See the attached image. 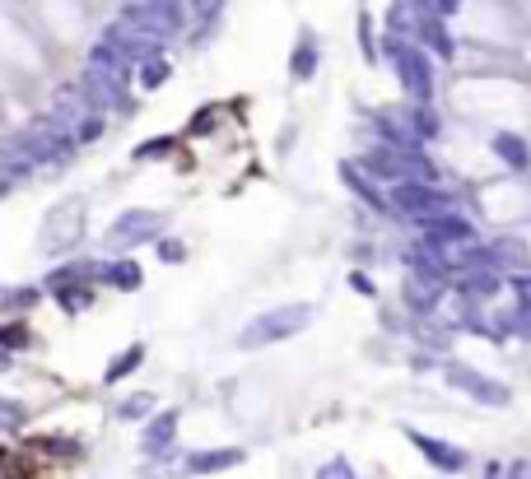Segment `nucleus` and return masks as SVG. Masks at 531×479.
<instances>
[{
    "label": "nucleus",
    "mask_w": 531,
    "mask_h": 479,
    "mask_svg": "<svg viewBox=\"0 0 531 479\" xmlns=\"http://www.w3.org/2000/svg\"><path fill=\"white\" fill-rule=\"evenodd\" d=\"M14 182H19V177H14L10 168H5V163H0V196H10V187H14Z\"/></svg>",
    "instance_id": "obj_32"
},
{
    "label": "nucleus",
    "mask_w": 531,
    "mask_h": 479,
    "mask_svg": "<svg viewBox=\"0 0 531 479\" xmlns=\"http://www.w3.org/2000/svg\"><path fill=\"white\" fill-rule=\"evenodd\" d=\"M238 461H243V452H238V447H224V452L187 456V470H191V475H215V470H229V466H238Z\"/></svg>",
    "instance_id": "obj_16"
},
{
    "label": "nucleus",
    "mask_w": 531,
    "mask_h": 479,
    "mask_svg": "<svg viewBox=\"0 0 531 479\" xmlns=\"http://www.w3.org/2000/svg\"><path fill=\"white\" fill-rule=\"evenodd\" d=\"M98 280H108L112 289H140V266L136 261H112V266H103Z\"/></svg>",
    "instance_id": "obj_19"
},
{
    "label": "nucleus",
    "mask_w": 531,
    "mask_h": 479,
    "mask_svg": "<svg viewBox=\"0 0 531 479\" xmlns=\"http://www.w3.org/2000/svg\"><path fill=\"white\" fill-rule=\"evenodd\" d=\"M173 438H177V410H168L145 428V456H164L173 447Z\"/></svg>",
    "instance_id": "obj_14"
},
{
    "label": "nucleus",
    "mask_w": 531,
    "mask_h": 479,
    "mask_svg": "<svg viewBox=\"0 0 531 479\" xmlns=\"http://www.w3.org/2000/svg\"><path fill=\"white\" fill-rule=\"evenodd\" d=\"M308 321H313V303L271 307V312H261L257 321H247L243 335H238V345H243V349H266V345H275V340H289V335H299Z\"/></svg>",
    "instance_id": "obj_1"
},
{
    "label": "nucleus",
    "mask_w": 531,
    "mask_h": 479,
    "mask_svg": "<svg viewBox=\"0 0 531 479\" xmlns=\"http://www.w3.org/2000/svg\"><path fill=\"white\" fill-rule=\"evenodd\" d=\"M448 382L457 386V391H466L471 400H480V405H508V386L490 382L485 373H476V368H466V363H448Z\"/></svg>",
    "instance_id": "obj_7"
},
{
    "label": "nucleus",
    "mask_w": 531,
    "mask_h": 479,
    "mask_svg": "<svg viewBox=\"0 0 531 479\" xmlns=\"http://www.w3.org/2000/svg\"><path fill=\"white\" fill-rule=\"evenodd\" d=\"M150 405H154L150 396H131V400H122V405H117V414H122V419H145V414H150Z\"/></svg>",
    "instance_id": "obj_25"
},
{
    "label": "nucleus",
    "mask_w": 531,
    "mask_h": 479,
    "mask_svg": "<svg viewBox=\"0 0 531 479\" xmlns=\"http://www.w3.org/2000/svg\"><path fill=\"white\" fill-rule=\"evenodd\" d=\"M159 224H164V219H159L154 210H126L122 219L108 228V242L122 252V247H136V242L154 238V233H159Z\"/></svg>",
    "instance_id": "obj_9"
},
{
    "label": "nucleus",
    "mask_w": 531,
    "mask_h": 479,
    "mask_svg": "<svg viewBox=\"0 0 531 479\" xmlns=\"http://www.w3.org/2000/svg\"><path fill=\"white\" fill-rule=\"evenodd\" d=\"M410 442L424 452V461H429V466L448 470V475L466 470V452H462V447H452V442H443V438H429V433H410Z\"/></svg>",
    "instance_id": "obj_12"
},
{
    "label": "nucleus",
    "mask_w": 531,
    "mask_h": 479,
    "mask_svg": "<svg viewBox=\"0 0 531 479\" xmlns=\"http://www.w3.org/2000/svg\"><path fill=\"white\" fill-rule=\"evenodd\" d=\"M341 177H345V187H354V191H359V196H364L368 205H373V210H387V200H382V191L373 187V182H368V177L359 173L354 163H341Z\"/></svg>",
    "instance_id": "obj_18"
},
{
    "label": "nucleus",
    "mask_w": 531,
    "mask_h": 479,
    "mask_svg": "<svg viewBox=\"0 0 531 479\" xmlns=\"http://www.w3.org/2000/svg\"><path fill=\"white\" fill-rule=\"evenodd\" d=\"M392 210L406 214V219L429 224V219H438V214H452V196L448 191H438V187H429V182H401V187H392Z\"/></svg>",
    "instance_id": "obj_5"
},
{
    "label": "nucleus",
    "mask_w": 531,
    "mask_h": 479,
    "mask_svg": "<svg viewBox=\"0 0 531 479\" xmlns=\"http://www.w3.org/2000/svg\"><path fill=\"white\" fill-rule=\"evenodd\" d=\"M457 242H476V228L466 224L462 214H438V219L424 224V247L429 252H448Z\"/></svg>",
    "instance_id": "obj_10"
},
{
    "label": "nucleus",
    "mask_w": 531,
    "mask_h": 479,
    "mask_svg": "<svg viewBox=\"0 0 531 479\" xmlns=\"http://www.w3.org/2000/svg\"><path fill=\"white\" fill-rule=\"evenodd\" d=\"M140 359H145V349L131 345L122 359H112V363H108V373H103V377H108V382H122L126 373H136V368H140Z\"/></svg>",
    "instance_id": "obj_21"
},
{
    "label": "nucleus",
    "mask_w": 531,
    "mask_h": 479,
    "mask_svg": "<svg viewBox=\"0 0 531 479\" xmlns=\"http://www.w3.org/2000/svg\"><path fill=\"white\" fill-rule=\"evenodd\" d=\"M56 303L66 307V312H84V307L94 303V289L89 284H56Z\"/></svg>",
    "instance_id": "obj_20"
},
{
    "label": "nucleus",
    "mask_w": 531,
    "mask_h": 479,
    "mask_svg": "<svg viewBox=\"0 0 531 479\" xmlns=\"http://www.w3.org/2000/svg\"><path fill=\"white\" fill-rule=\"evenodd\" d=\"M168 149H173L168 140H150V145H140V149H136V159H154V154H168Z\"/></svg>",
    "instance_id": "obj_29"
},
{
    "label": "nucleus",
    "mask_w": 531,
    "mask_h": 479,
    "mask_svg": "<svg viewBox=\"0 0 531 479\" xmlns=\"http://www.w3.org/2000/svg\"><path fill=\"white\" fill-rule=\"evenodd\" d=\"M313 70H317V47H313V38H303L299 52H294V80H308Z\"/></svg>",
    "instance_id": "obj_22"
},
{
    "label": "nucleus",
    "mask_w": 531,
    "mask_h": 479,
    "mask_svg": "<svg viewBox=\"0 0 531 479\" xmlns=\"http://www.w3.org/2000/svg\"><path fill=\"white\" fill-rule=\"evenodd\" d=\"M396 121H410V140H434L438 135V112L429 103H410L406 112H396Z\"/></svg>",
    "instance_id": "obj_15"
},
{
    "label": "nucleus",
    "mask_w": 531,
    "mask_h": 479,
    "mask_svg": "<svg viewBox=\"0 0 531 479\" xmlns=\"http://www.w3.org/2000/svg\"><path fill=\"white\" fill-rule=\"evenodd\" d=\"M159 256H164V261H182V256H187V247H182V242H159Z\"/></svg>",
    "instance_id": "obj_28"
},
{
    "label": "nucleus",
    "mask_w": 531,
    "mask_h": 479,
    "mask_svg": "<svg viewBox=\"0 0 531 479\" xmlns=\"http://www.w3.org/2000/svg\"><path fill=\"white\" fill-rule=\"evenodd\" d=\"M38 447L42 452H56V456H80V442H66V438H42Z\"/></svg>",
    "instance_id": "obj_27"
},
{
    "label": "nucleus",
    "mask_w": 531,
    "mask_h": 479,
    "mask_svg": "<svg viewBox=\"0 0 531 479\" xmlns=\"http://www.w3.org/2000/svg\"><path fill=\"white\" fill-rule=\"evenodd\" d=\"M24 340H28L24 326H10V331H0V345H24Z\"/></svg>",
    "instance_id": "obj_30"
},
{
    "label": "nucleus",
    "mask_w": 531,
    "mask_h": 479,
    "mask_svg": "<svg viewBox=\"0 0 531 479\" xmlns=\"http://www.w3.org/2000/svg\"><path fill=\"white\" fill-rule=\"evenodd\" d=\"M24 405L19 400H0V433H14V428H24Z\"/></svg>",
    "instance_id": "obj_23"
},
{
    "label": "nucleus",
    "mask_w": 531,
    "mask_h": 479,
    "mask_svg": "<svg viewBox=\"0 0 531 479\" xmlns=\"http://www.w3.org/2000/svg\"><path fill=\"white\" fill-rule=\"evenodd\" d=\"M80 238H84V200H61L56 210H47V219H42V252L61 256Z\"/></svg>",
    "instance_id": "obj_4"
},
{
    "label": "nucleus",
    "mask_w": 531,
    "mask_h": 479,
    "mask_svg": "<svg viewBox=\"0 0 531 479\" xmlns=\"http://www.w3.org/2000/svg\"><path fill=\"white\" fill-rule=\"evenodd\" d=\"M168 75V61L164 56H154V61H145V66H140V84H145V89H154V84L164 80Z\"/></svg>",
    "instance_id": "obj_24"
},
{
    "label": "nucleus",
    "mask_w": 531,
    "mask_h": 479,
    "mask_svg": "<svg viewBox=\"0 0 531 479\" xmlns=\"http://www.w3.org/2000/svg\"><path fill=\"white\" fill-rule=\"evenodd\" d=\"M313 479H359V475H354L350 461H327V466H317Z\"/></svg>",
    "instance_id": "obj_26"
},
{
    "label": "nucleus",
    "mask_w": 531,
    "mask_h": 479,
    "mask_svg": "<svg viewBox=\"0 0 531 479\" xmlns=\"http://www.w3.org/2000/svg\"><path fill=\"white\" fill-rule=\"evenodd\" d=\"M387 61H392L401 89H406L415 103H429V94H434V66H429V52H420V47H410V42H401V38H387Z\"/></svg>",
    "instance_id": "obj_3"
},
{
    "label": "nucleus",
    "mask_w": 531,
    "mask_h": 479,
    "mask_svg": "<svg viewBox=\"0 0 531 479\" xmlns=\"http://www.w3.org/2000/svg\"><path fill=\"white\" fill-rule=\"evenodd\" d=\"M485 261H490L494 275H513V280H522L531 270V247L522 238H494L490 247H485Z\"/></svg>",
    "instance_id": "obj_8"
},
{
    "label": "nucleus",
    "mask_w": 531,
    "mask_h": 479,
    "mask_svg": "<svg viewBox=\"0 0 531 479\" xmlns=\"http://www.w3.org/2000/svg\"><path fill=\"white\" fill-rule=\"evenodd\" d=\"M364 177H378V182H392V187H401V182H429V163H424L420 149H396V145H378L368 159L354 163Z\"/></svg>",
    "instance_id": "obj_2"
},
{
    "label": "nucleus",
    "mask_w": 531,
    "mask_h": 479,
    "mask_svg": "<svg viewBox=\"0 0 531 479\" xmlns=\"http://www.w3.org/2000/svg\"><path fill=\"white\" fill-rule=\"evenodd\" d=\"M140 10H145V19L154 24V33H159V38L177 33V28H187V19H191L187 0H145Z\"/></svg>",
    "instance_id": "obj_11"
},
{
    "label": "nucleus",
    "mask_w": 531,
    "mask_h": 479,
    "mask_svg": "<svg viewBox=\"0 0 531 479\" xmlns=\"http://www.w3.org/2000/svg\"><path fill=\"white\" fill-rule=\"evenodd\" d=\"M19 145H24L28 163H56V159H66L70 149H75V135H70L66 126H56L52 117H42V121H33V126L19 135Z\"/></svg>",
    "instance_id": "obj_6"
},
{
    "label": "nucleus",
    "mask_w": 531,
    "mask_h": 479,
    "mask_svg": "<svg viewBox=\"0 0 531 479\" xmlns=\"http://www.w3.org/2000/svg\"><path fill=\"white\" fill-rule=\"evenodd\" d=\"M210 126H215V112H196V121H191V131H196V135H205Z\"/></svg>",
    "instance_id": "obj_31"
},
{
    "label": "nucleus",
    "mask_w": 531,
    "mask_h": 479,
    "mask_svg": "<svg viewBox=\"0 0 531 479\" xmlns=\"http://www.w3.org/2000/svg\"><path fill=\"white\" fill-rule=\"evenodd\" d=\"M494 154H499V159H504L508 168H518V173L531 163L527 140H522V135H513V131H499V135H494Z\"/></svg>",
    "instance_id": "obj_17"
},
{
    "label": "nucleus",
    "mask_w": 531,
    "mask_h": 479,
    "mask_svg": "<svg viewBox=\"0 0 531 479\" xmlns=\"http://www.w3.org/2000/svg\"><path fill=\"white\" fill-rule=\"evenodd\" d=\"M499 284H504V275H494L490 266L457 270V289H462L466 298H494V293H499Z\"/></svg>",
    "instance_id": "obj_13"
}]
</instances>
